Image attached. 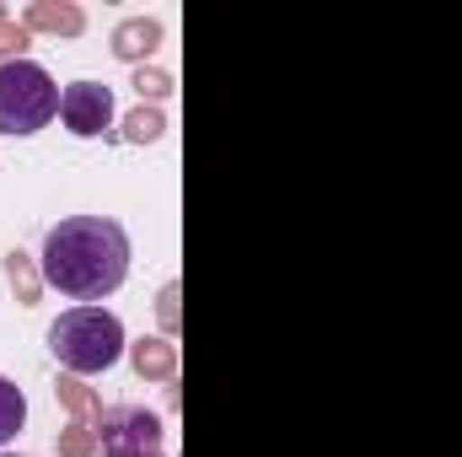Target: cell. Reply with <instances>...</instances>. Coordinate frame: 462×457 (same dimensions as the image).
Here are the masks:
<instances>
[{"label":"cell","instance_id":"1","mask_svg":"<svg viewBox=\"0 0 462 457\" xmlns=\"http://www.w3.org/2000/svg\"><path fill=\"white\" fill-rule=\"evenodd\" d=\"M43 285H54L70 302H103L129 275V231L114 216H65L43 237Z\"/></svg>","mask_w":462,"mask_h":457},{"label":"cell","instance_id":"2","mask_svg":"<svg viewBox=\"0 0 462 457\" xmlns=\"http://www.w3.org/2000/svg\"><path fill=\"white\" fill-rule=\"evenodd\" d=\"M49 350L70 377H97L129 355V340L108 307H70L49 323Z\"/></svg>","mask_w":462,"mask_h":457},{"label":"cell","instance_id":"3","mask_svg":"<svg viewBox=\"0 0 462 457\" xmlns=\"http://www.w3.org/2000/svg\"><path fill=\"white\" fill-rule=\"evenodd\" d=\"M60 114V87L43 65L11 60L0 65V135H38Z\"/></svg>","mask_w":462,"mask_h":457},{"label":"cell","instance_id":"4","mask_svg":"<svg viewBox=\"0 0 462 457\" xmlns=\"http://www.w3.org/2000/svg\"><path fill=\"white\" fill-rule=\"evenodd\" d=\"M103 457H162V420L140 404H114L97 420Z\"/></svg>","mask_w":462,"mask_h":457},{"label":"cell","instance_id":"5","mask_svg":"<svg viewBox=\"0 0 462 457\" xmlns=\"http://www.w3.org/2000/svg\"><path fill=\"white\" fill-rule=\"evenodd\" d=\"M60 118H65V129L76 140L108 135V124H114V87H103V81H70L60 92Z\"/></svg>","mask_w":462,"mask_h":457},{"label":"cell","instance_id":"6","mask_svg":"<svg viewBox=\"0 0 462 457\" xmlns=\"http://www.w3.org/2000/svg\"><path fill=\"white\" fill-rule=\"evenodd\" d=\"M162 38H167V27H162L156 16H129V22H118V27H114L108 49H114L124 65H134V70H140V65L162 49Z\"/></svg>","mask_w":462,"mask_h":457},{"label":"cell","instance_id":"7","mask_svg":"<svg viewBox=\"0 0 462 457\" xmlns=\"http://www.w3.org/2000/svg\"><path fill=\"white\" fill-rule=\"evenodd\" d=\"M22 27L27 33H54V38H81L87 33V11L76 0H32Z\"/></svg>","mask_w":462,"mask_h":457},{"label":"cell","instance_id":"8","mask_svg":"<svg viewBox=\"0 0 462 457\" xmlns=\"http://www.w3.org/2000/svg\"><path fill=\"white\" fill-rule=\"evenodd\" d=\"M129 366H134V377H145V382H178V344L172 340H134L129 344Z\"/></svg>","mask_w":462,"mask_h":457},{"label":"cell","instance_id":"9","mask_svg":"<svg viewBox=\"0 0 462 457\" xmlns=\"http://www.w3.org/2000/svg\"><path fill=\"white\" fill-rule=\"evenodd\" d=\"M0 275H5V285H11V296H16L22 307H32V302L43 296V269H38L27 253H5V258H0Z\"/></svg>","mask_w":462,"mask_h":457},{"label":"cell","instance_id":"10","mask_svg":"<svg viewBox=\"0 0 462 457\" xmlns=\"http://www.w3.org/2000/svg\"><path fill=\"white\" fill-rule=\"evenodd\" d=\"M54 398H60V404H65V415H70V420H81V425H97V420H103V398H97L81 377H70V371L54 382Z\"/></svg>","mask_w":462,"mask_h":457},{"label":"cell","instance_id":"11","mask_svg":"<svg viewBox=\"0 0 462 457\" xmlns=\"http://www.w3.org/2000/svg\"><path fill=\"white\" fill-rule=\"evenodd\" d=\"M162 135H167V114L162 108H145V103L124 118V129H118V140H129V145H151Z\"/></svg>","mask_w":462,"mask_h":457},{"label":"cell","instance_id":"12","mask_svg":"<svg viewBox=\"0 0 462 457\" xmlns=\"http://www.w3.org/2000/svg\"><path fill=\"white\" fill-rule=\"evenodd\" d=\"M22 425H27V398H22V387H16L11 377H0V447H5Z\"/></svg>","mask_w":462,"mask_h":457},{"label":"cell","instance_id":"13","mask_svg":"<svg viewBox=\"0 0 462 457\" xmlns=\"http://www.w3.org/2000/svg\"><path fill=\"white\" fill-rule=\"evenodd\" d=\"M129 87L140 92V103H151V108H156V103H167V98H172V70H156V65H140Z\"/></svg>","mask_w":462,"mask_h":457},{"label":"cell","instance_id":"14","mask_svg":"<svg viewBox=\"0 0 462 457\" xmlns=\"http://www.w3.org/2000/svg\"><path fill=\"white\" fill-rule=\"evenodd\" d=\"M60 457H97V425L70 420V425L60 431Z\"/></svg>","mask_w":462,"mask_h":457},{"label":"cell","instance_id":"15","mask_svg":"<svg viewBox=\"0 0 462 457\" xmlns=\"http://www.w3.org/2000/svg\"><path fill=\"white\" fill-rule=\"evenodd\" d=\"M178 296H183V291H178V280H167V285H162V296H156V318H162L167 340H172V334H178V323H183V312H178Z\"/></svg>","mask_w":462,"mask_h":457},{"label":"cell","instance_id":"16","mask_svg":"<svg viewBox=\"0 0 462 457\" xmlns=\"http://www.w3.org/2000/svg\"><path fill=\"white\" fill-rule=\"evenodd\" d=\"M27 27L22 22H0V65H11V60H22V49H27Z\"/></svg>","mask_w":462,"mask_h":457},{"label":"cell","instance_id":"17","mask_svg":"<svg viewBox=\"0 0 462 457\" xmlns=\"http://www.w3.org/2000/svg\"><path fill=\"white\" fill-rule=\"evenodd\" d=\"M0 22H11V16H5V5H0Z\"/></svg>","mask_w":462,"mask_h":457},{"label":"cell","instance_id":"18","mask_svg":"<svg viewBox=\"0 0 462 457\" xmlns=\"http://www.w3.org/2000/svg\"><path fill=\"white\" fill-rule=\"evenodd\" d=\"M5 457H16V452H5Z\"/></svg>","mask_w":462,"mask_h":457}]
</instances>
